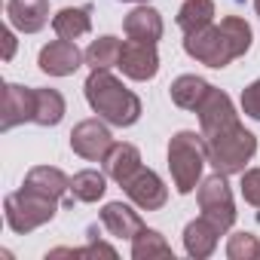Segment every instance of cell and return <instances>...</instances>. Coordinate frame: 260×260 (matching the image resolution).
I'll return each instance as SVG.
<instances>
[{
	"label": "cell",
	"mask_w": 260,
	"mask_h": 260,
	"mask_svg": "<svg viewBox=\"0 0 260 260\" xmlns=\"http://www.w3.org/2000/svg\"><path fill=\"white\" fill-rule=\"evenodd\" d=\"M254 31L245 19L239 16H226L220 25H208L196 34H187L184 40V52L190 58H196L199 64L208 68H226L233 58H242L251 49Z\"/></svg>",
	"instance_id": "6da1fadb"
},
{
	"label": "cell",
	"mask_w": 260,
	"mask_h": 260,
	"mask_svg": "<svg viewBox=\"0 0 260 260\" xmlns=\"http://www.w3.org/2000/svg\"><path fill=\"white\" fill-rule=\"evenodd\" d=\"M86 101L89 107L110 125L116 128H125V125H135L141 119V98L132 92V89H125L122 80H116L110 71L98 68L89 74L86 86Z\"/></svg>",
	"instance_id": "7a4b0ae2"
},
{
	"label": "cell",
	"mask_w": 260,
	"mask_h": 260,
	"mask_svg": "<svg viewBox=\"0 0 260 260\" xmlns=\"http://www.w3.org/2000/svg\"><path fill=\"white\" fill-rule=\"evenodd\" d=\"M205 141H208V162L220 175H242L245 166L251 162V156L257 153L254 132H248L239 119L211 132Z\"/></svg>",
	"instance_id": "3957f363"
},
{
	"label": "cell",
	"mask_w": 260,
	"mask_h": 260,
	"mask_svg": "<svg viewBox=\"0 0 260 260\" xmlns=\"http://www.w3.org/2000/svg\"><path fill=\"white\" fill-rule=\"evenodd\" d=\"M205 162H208V141H205L202 132H190V128H184V132H178L169 141V169H172L175 190L181 196L196 190Z\"/></svg>",
	"instance_id": "277c9868"
},
{
	"label": "cell",
	"mask_w": 260,
	"mask_h": 260,
	"mask_svg": "<svg viewBox=\"0 0 260 260\" xmlns=\"http://www.w3.org/2000/svg\"><path fill=\"white\" fill-rule=\"evenodd\" d=\"M55 208H58V199H49L31 187H22L16 193H10L4 199V214H7V226L13 233H34L37 226L49 223L55 217Z\"/></svg>",
	"instance_id": "5b68a950"
},
{
	"label": "cell",
	"mask_w": 260,
	"mask_h": 260,
	"mask_svg": "<svg viewBox=\"0 0 260 260\" xmlns=\"http://www.w3.org/2000/svg\"><path fill=\"white\" fill-rule=\"evenodd\" d=\"M199 208H202V217H208L211 223L220 226V233H226L236 223V205H233L226 175L214 172L199 184Z\"/></svg>",
	"instance_id": "8992f818"
},
{
	"label": "cell",
	"mask_w": 260,
	"mask_h": 260,
	"mask_svg": "<svg viewBox=\"0 0 260 260\" xmlns=\"http://www.w3.org/2000/svg\"><path fill=\"white\" fill-rule=\"evenodd\" d=\"M71 147L77 156L89 159V162H104L107 150L113 147V135H110V128L98 119H83L74 125V132H71Z\"/></svg>",
	"instance_id": "52a82bcc"
},
{
	"label": "cell",
	"mask_w": 260,
	"mask_h": 260,
	"mask_svg": "<svg viewBox=\"0 0 260 260\" xmlns=\"http://www.w3.org/2000/svg\"><path fill=\"white\" fill-rule=\"evenodd\" d=\"M119 187L125 190V196L132 199L141 211H156V208H162L166 199H169V190H166L162 178H159L153 169H144V166H141L132 178H125Z\"/></svg>",
	"instance_id": "ba28073f"
},
{
	"label": "cell",
	"mask_w": 260,
	"mask_h": 260,
	"mask_svg": "<svg viewBox=\"0 0 260 260\" xmlns=\"http://www.w3.org/2000/svg\"><path fill=\"white\" fill-rule=\"evenodd\" d=\"M119 68L128 80H153L156 71H159V52H156V43H147V40H125L122 43V52H119Z\"/></svg>",
	"instance_id": "9c48e42d"
},
{
	"label": "cell",
	"mask_w": 260,
	"mask_h": 260,
	"mask_svg": "<svg viewBox=\"0 0 260 260\" xmlns=\"http://www.w3.org/2000/svg\"><path fill=\"white\" fill-rule=\"evenodd\" d=\"M34 110H37V92L19 83H7L4 86V116H0V132L22 125V122H34Z\"/></svg>",
	"instance_id": "30bf717a"
},
{
	"label": "cell",
	"mask_w": 260,
	"mask_h": 260,
	"mask_svg": "<svg viewBox=\"0 0 260 260\" xmlns=\"http://www.w3.org/2000/svg\"><path fill=\"white\" fill-rule=\"evenodd\" d=\"M83 61H86V52H80L74 40H61V37L46 43L37 55L40 71L49 74V77H71Z\"/></svg>",
	"instance_id": "8fae6325"
},
{
	"label": "cell",
	"mask_w": 260,
	"mask_h": 260,
	"mask_svg": "<svg viewBox=\"0 0 260 260\" xmlns=\"http://www.w3.org/2000/svg\"><path fill=\"white\" fill-rule=\"evenodd\" d=\"M196 113H199V125H202V135H205V138H208L211 132H217V128H223V125H230V122L239 119V113H236L230 95H226L223 89H214V86H211V92L205 95V101L199 104Z\"/></svg>",
	"instance_id": "7c38bea8"
},
{
	"label": "cell",
	"mask_w": 260,
	"mask_h": 260,
	"mask_svg": "<svg viewBox=\"0 0 260 260\" xmlns=\"http://www.w3.org/2000/svg\"><path fill=\"white\" fill-rule=\"evenodd\" d=\"M101 226L113 239H135L144 230V220H141V214L132 205H125V202H107L101 208Z\"/></svg>",
	"instance_id": "4fadbf2b"
},
{
	"label": "cell",
	"mask_w": 260,
	"mask_h": 260,
	"mask_svg": "<svg viewBox=\"0 0 260 260\" xmlns=\"http://www.w3.org/2000/svg\"><path fill=\"white\" fill-rule=\"evenodd\" d=\"M10 25L22 34H37L49 22V4L46 0H10L7 4Z\"/></svg>",
	"instance_id": "5bb4252c"
},
{
	"label": "cell",
	"mask_w": 260,
	"mask_h": 260,
	"mask_svg": "<svg viewBox=\"0 0 260 260\" xmlns=\"http://www.w3.org/2000/svg\"><path fill=\"white\" fill-rule=\"evenodd\" d=\"M217 236H220V226L211 223L208 217H196L187 223L184 230V248L190 257L202 260V257H211L214 248H217Z\"/></svg>",
	"instance_id": "9a60e30c"
},
{
	"label": "cell",
	"mask_w": 260,
	"mask_h": 260,
	"mask_svg": "<svg viewBox=\"0 0 260 260\" xmlns=\"http://www.w3.org/2000/svg\"><path fill=\"white\" fill-rule=\"evenodd\" d=\"M122 31L128 40H147L156 43L162 37V16L153 7H138L122 19Z\"/></svg>",
	"instance_id": "2e32d148"
},
{
	"label": "cell",
	"mask_w": 260,
	"mask_h": 260,
	"mask_svg": "<svg viewBox=\"0 0 260 260\" xmlns=\"http://www.w3.org/2000/svg\"><path fill=\"white\" fill-rule=\"evenodd\" d=\"M92 4H83V7H64L52 16V31L61 37V40H77L83 34L92 31Z\"/></svg>",
	"instance_id": "e0dca14e"
},
{
	"label": "cell",
	"mask_w": 260,
	"mask_h": 260,
	"mask_svg": "<svg viewBox=\"0 0 260 260\" xmlns=\"http://www.w3.org/2000/svg\"><path fill=\"white\" fill-rule=\"evenodd\" d=\"M141 169V153H138V147L135 144H125V141H113V147L107 150V156H104V175L107 178H113L116 184H122L125 178H132L135 172Z\"/></svg>",
	"instance_id": "ac0fdd59"
},
{
	"label": "cell",
	"mask_w": 260,
	"mask_h": 260,
	"mask_svg": "<svg viewBox=\"0 0 260 260\" xmlns=\"http://www.w3.org/2000/svg\"><path fill=\"white\" fill-rule=\"evenodd\" d=\"M22 187H31V190H37V193L49 196V199H61V196L71 190V178H68L61 169H55V166H34V169L25 175V184H22Z\"/></svg>",
	"instance_id": "d6986e66"
},
{
	"label": "cell",
	"mask_w": 260,
	"mask_h": 260,
	"mask_svg": "<svg viewBox=\"0 0 260 260\" xmlns=\"http://www.w3.org/2000/svg\"><path fill=\"white\" fill-rule=\"evenodd\" d=\"M211 92V83L196 77V74H181L172 86H169V95L178 107L184 110H199V104L205 101V95Z\"/></svg>",
	"instance_id": "ffe728a7"
},
{
	"label": "cell",
	"mask_w": 260,
	"mask_h": 260,
	"mask_svg": "<svg viewBox=\"0 0 260 260\" xmlns=\"http://www.w3.org/2000/svg\"><path fill=\"white\" fill-rule=\"evenodd\" d=\"M214 22V0H184L178 10V28L184 34H196Z\"/></svg>",
	"instance_id": "44dd1931"
},
{
	"label": "cell",
	"mask_w": 260,
	"mask_h": 260,
	"mask_svg": "<svg viewBox=\"0 0 260 260\" xmlns=\"http://www.w3.org/2000/svg\"><path fill=\"white\" fill-rule=\"evenodd\" d=\"M107 193V175L95 169H83L71 178V196L77 202H98Z\"/></svg>",
	"instance_id": "7402d4cb"
},
{
	"label": "cell",
	"mask_w": 260,
	"mask_h": 260,
	"mask_svg": "<svg viewBox=\"0 0 260 260\" xmlns=\"http://www.w3.org/2000/svg\"><path fill=\"white\" fill-rule=\"evenodd\" d=\"M132 257L135 260H153V257H172V245L166 242V236L159 230H141L132 239Z\"/></svg>",
	"instance_id": "603a6c76"
},
{
	"label": "cell",
	"mask_w": 260,
	"mask_h": 260,
	"mask_svg": "<svg viewBox=\"0 0 260 260\" xmlns=\"http://www.w3.org/2000/svg\"><path fill=\"white\" fill-rule=\"evenodd\" d=\"M119 52H122V43H119L116 37H98V40H92L89 49H86V64H89L92 71H98V68L110 71L113 64H119Z\"/></svg>",
	"instance_id": "cb8c5ba5"
},
{
	"label": "cell",
	"mask_w": 260,
	"mask_h": 260,
	"mask_svg": "<svg viewBox=\"0 0 260 260\" xmlns=\"http://www.w3.org/2000/svg\"><path fill=\"white\" fill-rule=\"evenodd\" d=\"M37 92V110L34 122L37 125H58L64 116V98L58 89H34Z\"/></svg>",
	"instance_id": "d4e9b609"
},
{
	"label": "cell",
	"mask_w": 260,
	"mask_h": 260,
	"mask_svg": "<svg viewBox=\"0 0 260 260\" xmlns=\"http://www.w3.org/2000/svg\"><path fill=\"white\" fill-rule=\"evenodd\" d=\"M86 236L92 239V245H86V248H55V251H49V257H64V254H68V257H98V254H104V257H116V248L98 242V226H89Z\"/></svg>",
	"instance_id": "484cf974"
},
{
	"label": "cell",
	"mask_w": 260,
	"mask_h": 260,
	"mask_svg": "<svg viewBox=\"0 0 260 260\" xmlns=\"http://www.w3.org/2000/svg\"><path fill=\"white\" fill-rule=\"evenodd\" d=\"M226 257L230 260H257L260 257V242L254 233H233L226 242Z\"/></svg>",
	"instance_id": "4316f807"
},
{
	"label": "cell",
	"mask_w": 260,
	"mask_h": 260,
	"mask_svg": "<svg viewBox=\"0 0 260 260\" xmlns=\"http://www.w3.org/2000/svg\"><path fill=\"white\" fill-rule=\"evenodd\" d=\"M239 190H242V196H245L248 205L260 208V169H248V172H242Z\"/></svg>",
	"instance_id": "83f0119b"
},
{
	"label": "cell",
	"mask_w": 260,
	"mask_h": 260,
	"mask_svg": "<svg viewBox=\"0 0 260 260\" xmlns=\"http://www.w3.org/2000/svg\"><path fill=\"white\" fill-rule=\"evenodd\" d=\"M242 110L251 119H260V80H254L251 86L242 89Z\"/></svg>",
	"instance_id": "f1b7e54d"
},
{
	"label": "cell",
	"mask_w": 260,
	"mask_h": 260,
	"mask_svg": "<svg viewBox=\"0 0 260 260\" xmlns=\"http://www.w3.org/2000/svg\"><path fill=\"white\" fill-rule=\"evenodd\" d=\"M16 55V34L10 28H4V61H10Z\"/></svg>",
	"instance_id": "f546056e"
},
{
	"label": "cell",
	"mask_w": 260,
	"mask_h": 260,
	"mask_svg": "<svg viewBox=\"0 0 260 260\" xmlns=\"http://www.w3.org/2000/svg\"><path fill=\"white\" fill-rule=\"evenodd\" d=\"M125 4H147V0H125Z\"/></svg>",
	"instance_id": "4dcf8cb0"
},
{
	"label": "cell",
	"mask_w": 260,
	"mask_h": 260,
	"mask_svg": "<svg viewBox=\"0 0 260 260\" xmlns=\"http://www.w3.org/2000/svg\"><path fill=\"white\" fill-rule=\"evenodd\" d=\"M254 10H257V16H260V0H254Z\"/></svg>",
	"instance_id": "1f68e13d"
}]
</instances>
